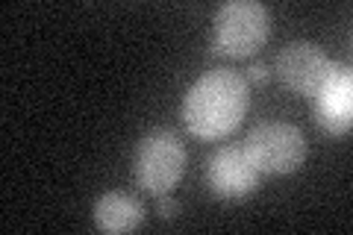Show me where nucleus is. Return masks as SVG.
<instances>
[{
  "instance_id": "f257e3e1",
  "label": "nucleus",
  "mask_w": 353,
  "mask_h": 235,
  "mask_svg": "<svg viewBox=\"0 0 353 235\" xmlns=\"http://www.w3.org/2000/svg\"><path fill=\"white\" fill-rule=\"evenodd\" d=\"M250 103L248 80L230 68L203 74L183 100V124L197 139L230 136L245 118Z\"/></svg>"
},
{
  "instance_id": "f03ea898",
  "label": "nucleus",
  "mask_w": 353,
  "mask_h": 235,
  "mask_svg": "<svg viewBox=\"0 0 353 235\" xmlns=\"http://www.w3.org/2000/svg\"><path fill=\"white\" fill-rule=\"evenodd\" d=\"M271 30L268 9L256 0H233L215 12V50L245 59L256 53Z\"/></svg>"
},
{
  "instance_id": "7ed1b4c3",
  "label": "nucleus",
  "mask_w": 353,
  "mask_h": 235,
  "mask_svg": "<svg viewBox=\"0 0 353 235\" xmlns=\"http://www.w3.org/2000/svg\"><path fill=\"white\" fill-rule=\"evenodd\" d=\"M185 147L171 130H153L136 150V180L148 194H168L180 183Z\"/></svg>"
},
{
  "instance_id": "20e7f679",
  "label": "nucleus",
  "mask_w": 353,
  "mask_h": 235,
  "mask_svg": "<svg viewBox=\"0 0 353 235\" xmlns=\"http://www.w3.org/2000/svg\"><path fill=\"white\" fill-rule=\"evenodd\" d=\"M245 153L259 174H292L306 159V141L297 127L271 121L248 132Z\"/></svg>"
},
{
  "instance_id": "39448f33",
  "label": "nucleus",
  "mask_w": 353,
  "mask_h": 235,
  "mask_svg": "<svg viewBox=\"0 0 353 235\" xmlns=\"http://www.w3.org/2000/svg\"><path fill=\"white\" fill-rule=\"evenodd\" d=\"M333 59L312 41H289L277 56L280 80L297 94L315 97L333 71Z\"/></svg>"
},
{
  "instance_id": "423d86ee",
  "label": "nucleus",
  "mask_w": 353,
  "mask_h": 235,
  "mask_svg": "<svg viewBox=\"0 0 353 235\" xmlns=\"http://www.w3.org/2000/svg\"><path fill=\"white\" fill-rule=\"evenodd\" d=\"M353 118V74L347 65H333L327 83L315 94V124L330 136H345Z\"/></svg>"
},
{
  "instance_id": "0eeeda50",
  "label": "nucleus",
  "mask_w": 353,
  "mask_h": 235,
  "mask_svg": "<svg viewBox=\"0 0 353 235\" xmlns=\"http://www.w3.org/2000/svg\"><path fill=\"white\" fill-rule=\"evenodd\" d=\"M209 185L224 200H241L256 192L259 171L248 159L245 147H224L209 159Z\"/></svg>"
},
{
  "instance_id": "6e6552de",
  "label": "nucleus",
  "mask_w": 353,
  "mask_h": 235,
  "mask_svg": "<svg viewBox=\"0 0 353 235\" xmlns=\"http://www.w3.org/2000/svg\"><path fill=\"white\" fill-rule=\"evenodd\" d=\"M145 221V209L130 194H103L94 203V223L103 232H132Z\"/></svg>"
},
{
  "instance_id": "1a4fd4ad",
  "label": "nucleus",
  "mask_w": 353,
  "mask_h": 235,
  "mask_svg": "<svg viewBox=\"0 0 353 235\" xmlns=\"http://www.w3.org/2000/svg\"><path fill=\"white\" fill-rule=\"evenodd\" d=\"M157 212H159V218H174L176 212H180V203H176L174 197L168 194H159V203H157Z\"/></svg>"
},
{
  "instance_id": "9d476101",
  "label": "nucleus",
  "mask_w": 353,
  "mask_h": 235,
  "mask_svg": "<svg viewBox=\"0 0 353 235\" xmlns=\"http://www.w3.org/2000/svg\"><path fill=\"white\" fill-rule=\"evenodd\" d=\"M268 76H271V71H268V65H262V62H253L248 68V80H253V83H265Z\"/></svg>"
}]
</instances>
